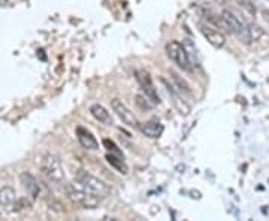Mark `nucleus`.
<instances>
[{"label": "nucleus", "mask_w": 269, "mask_h": 221, "mask_svg": "<svg viewBox=\"0 0 269 221\" xmlns=\"http://www.w3.org/2000/svg\"><path fill=\"white\" fill-rule=\"evenodd\" d=\"M40 168H42V172L43 175L52 181V183H63L65 181V169H63V164H62V160L57 154H45L42 157V164H40Z\"/></svg>", "instance_id": "obj_1"}, {"label": "nucleus", "mask_w": 269, "mask_h": 221, "mask_svg": "<svg viewBox=\"0 0 269 221\" xmlns=\"http://www.w3.org/2000/svg\"><path fill=\"white\" fill-rule=\"evenodd\" d=\"M65 191H66V196L74 202V203H78L81 206H84L85 209H93L97 206L99 203V197H96L94 194L88 193L81 184H75V183H68L65 185Z\"/></svg>", "instance_id": "obj_2"}, {"label": "nucleus", "mask_w": 269, "mask_h": 221, "mask_svg": "<svg viewBox=\"0 0 269 221\" xmlns=\"http://www.w3.org/2000/svg\"><path fill=\"white\" fill-rule=\"evenodd\" d=\"M77 181L88 193L94 194L99 199H103L106 196H110V193H111V188L108 187L106 183H103L102 180H99V178H96V177H93V175H90L87 172H79L78 177H77Z\"/></svg>", "instance_id": "obj_3"}, {"label": "nucleus", "mask_w": 269, "mask_h": 221, "mask_svg": "<svg viewBox=\"0 0 269 221\" xmlns=\"http://www.w3.org/2000/svg\"><path fill=\"white\" fill-rule=\"evenodd\" d=\"M166 54L168 57L175 63L178 65L181 69H190V55L186 49L184 45H181L178 40H171L168 45H166Z\"/></svg>", "instance_id": "obj_4"}, {"label": "nucleus", "mask_w": 269, "mask_h": 221, "mask_svg": "<svg viewBox=\"0 0 269 221\" xmlns=\"http://www.w3.org/2000/svg\"><path fill=\"white\" fill-rule=\"evenodd\" d=\"M111 108L117 114V117L129 127H135L139 129V123L136 120V117L133 115V112H130V109L123 103V100L120 99H113L111 100Z\"/></svg>", "instance_id": "obj_5"}, {"label": "nucleus", "mask_w": 269, "mask_h": 221, "mask_svg": "<svg viewBox=\"0 0 269 221\" xmlns=\"http://www.w3.org/2000/svg\"><path fill=\"white\" fill-rule=\"evenodd\" d=\"M136 79L142 88V91L145 93V96L154 103V105H158L160 103V97L157 96V90L153 84V79L150 76V74L147 71H136Z\"/></svg>", "instance_id": "obj_6"}, {"label": "nucleus", "mask_w": 269, "mask_h": 221, "mask_svg": "<svg viewBox=\"0 0 269 221\" xmlns=\"http://www.w3.org/2000/svg\"><path fill=\"white\" fill-rule=\"evenodd\" d=\"M161 82L165 84V87H166V91H168V94L171 96V99H172V103H174V106H175V109L180 112V115H183V117H187V115H190V112H192V108H190V105L175 91V87L174 85H171V84H168L166 82V79H161Z\"/></svg>", "instance_id": "obj_7"}, {"label": "nucleus", "mask_w": 269, "mask_h": 221, "mask_svg": "<svg viewBox=\"0 0 269 221\" xmlns=\"http://www.w3.org/2000/svg\"><path fill=\"white\" fill-rule=\"evenodd\" d=\"M20 181H21L24 190L27 191V194L30 196V199L36 200L39 197V193H40V187H39L38 180L32 174H29V172H23L20 175Z\"/></svg>", "instance_id": "obj_8"}, {"label": "nucleus", "mask_w": 269, "mask_h": 221, "mask_svg": "<svg viewBox=\"0 0 269 221\" xmlns=\"http://www.w3.org/2000/svg\"><path fill=\"white\" fill-rule=\"evenodd\" d=\"M200 32H202V35L206 37V40H208L212 46H215V48H222V46H225V43H226V36H225L220 30H215V29L202 26V27H200Z\"/></svg>", "instance_id": "obj_9"}, {"label": "nucleus", "mask_w": 269, "mask_h": 221, "mask_svg": "<svg viewBox=\"0 0 269 221\" xmlns=\"http://www.w3.org/2000/svg\"><path fill=\"white\" fill-rule=\"evenodd\" d=\"M90 112H91V115H93L99 123H102V124H105V126H113V124H114V120H113L111 114L108 112V109H106L105 106L99 105V103H94V105L90 106Z\"/></svg>", "instance_id": "obj_10"}, {"label": "nucleus", "mask_w": 269, "mask_h": 221, "mask_svg": "<svg viewBox=\"0 0 269 221\" xmlns=\"http://www.w3.org/2000/svg\"><path fill=\"white\" fill-rule=\"evenodd\" d=\"M139 129H141V132H142L147 138H151V139H157V138H160V136H161V133H163V130H165L163 124H161L160 121H157V120L147 121V123L141 124V126H139Z\"/></svg>", "instance_id": "obj_11"}, {"label": "nucleus", "mask_w": 269, "mask_h": 221, "mask_svg": "<svg viewBox=\"0 0 269 221\" xmlns=\"http://www.w3.org/2000/svg\"><path fill=\"white\" fill-rule=\"evenodd\" d=\"M77 136H78V141H79L82 148H85V149H97L99 148V142L96 141V138L93 136V133L90 130H87L84 127H78Z\"/></svg>", "instance_id": "obj_12"}, {"label": "nucleus", "mask_w": 269, "mask_h": 221, "mask_svg": "<svg viewBox=\"0 0 269 221\" xmlns=\"http://www.w3.org/2000/svg\"><path fill=\"white\" fill-rule=\"evenodd\" d=\"M15 202H17V194L12 187L6 185L3 188H0V206L9 211L11 208H14Z\"/></svg>", "instance_id": "obj_13"}, {"label": "nucleus", "mask_w": 269, "mask_h": 221, "mask_svg": "<svg viewBox=\"0 0 269 221\" xmlns=\"http://www.w3.org/2000/svg\"><path fill=\"white\" fill-rule=\"evenodd\" d=\"M106 160H108V163H110V164L113 166V168H115L120 174H123V175H127V174H129V168H127V164H126V161H124V157L108 152V154H106Z\"/></svg>", "instance_id": "obj_14"}, {"label": "nucleus", "mask_w": 269, "mask_h": 221, "mask_svg": "<svg viewBox=\"0 0 269 221\" xmlns=\"http://www.w3.org/2000/svg\"><path fill=\"white\" fill-rule=\"evenodd\" d=\"M265 35V30L259 26V24H248L247 26V36H248V39L250 40H259L262 36Z\"/></svg>", "instance_id": "obj_15"}, {"label": "nucleus", "mask_w": 269, "mask_h": 221, "mask_svg": "<svg viewBox=\"0 0 269 221\" xmlns=\"http://www.w3.org/2000/svg\"><path fill=\"white\" fill-rule=\"evenodd\" d=\"M135 102H136V105H138L142 110H150V109H153V108L155 106L145 94H136V96H135Z\"/></svg>", "instance_id": "obj_16"}, {"label": "nucleus", "mask_w": 269, "mask_h": 221, "mask_svg": "<svg viewBox=\"0 0 269 221\" xmlns=\"http://www.w3.org/2000/svg\"><path fill=\"white\" fill-rule=\"evenodd\" d=\"M171 75H172V79H174V82L175 84H178L180 85V91H186V93H192V90H190V85L184 81V79H180V76L177 75V74H174V72H171Z\"/></svg>", "instance_id": "obj_17"}, {"label": "nucleus", "mask_w": 269, "mask_h": 221, "mask_svg": "<svg viewBox=\"0 0 269 221\" xmlns=\"http://www.w3.org/2000/svg\"><path fill=\"white\" fill-rule=\"evenodd\" d=\"M103 145H105V148L110 151L111 154H115V155H121V157H124L123 155V152L118 149V147L113 142V141H110V139H103Z\"/></svg>", "instance_id": "obj_18"}, {"label": "nucleus", "mask_w": 269, "mask_h": 221, "mask_svg": "<svg viewBox=\"0 0 269 221\" xmlns=\"http://www.w3.org/2000/svg\"><path fill=\"white\" fill-rule=\"evenodd\" d=\"M8 5V0H0V6H6Z\"/></svg>", "instance_id": "obj_19"}, {"label": "nucleus", "mask_w": 269, "mask_h": 221, "mask_svg": "<svg viewBox=\"0 0 269 221\" xmlns=\"http://www.w3.org/2000/svg\"><path fill=\"white\" fill-rule=\"evenodd\" d=\"M268 2H269V0H268Z\"/></svg>", "instance_id": "obj_20"}]
</instances>
